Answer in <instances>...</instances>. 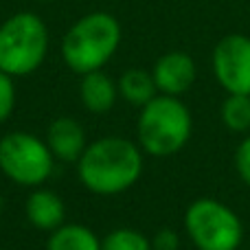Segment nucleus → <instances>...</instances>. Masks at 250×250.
I'll return each instance as SVG.
<instances>
[{"mask_svg":"<svg viewBox=\"0 0 250 250\" xmlns=\"http://www.w3.org/2000/svg\"><path fill=\"white\" fill-rule=\"evenodd\" d=\"M143 154L136 143L121 136H105L90 143L77 160V176L97 195H117L138 182Z\"/></svg>","mask_w":250,"mask_h":250,"instance_id":"nucleus-1","label":"nucleus"},{"mask_svg":"<svg viewBox=\"0 0 250 250\" xmlns=\"http://www.w3.org/2000/svg\"><path fill=\"white\" fill-rule=\"evenodd\" d=\"M121 44V24L112 13L92 11L79 18L62 40V60L73 73L101 70Z\"/></svg>","mask_w":250,"mask_h":250,"instance_id":"nucleus-2","label":"nucleus"},{"mask_svg":"<svg viewBox=\"0 0 250 250\" xmlns=\"http://www.w3.org/2000/svg\"><path fill=\"white\" fill-rule=\"evenodd\" d=\"M193 119L178 97L156 95L138 114V145L149 156H173L189 143Z\"/></svg>","mask_w":250,"mask_h":250,"instance_id":"nucleus-3","label":"nucleus"},{"mask_svg":"<svg viewBox=\"0 0 250 250\" xmlns=\"http://www.w3.org/2000/svg\"><path fill=\"white\" fill-rule=\"evenodd\" d=\"M48 29L42 18L20 11L0 24V70L11 77L35 73L46 60Z\"/></svg>","mask_w":250,"mask_h":250,"instance_id":"nucleus-4","label":"nucleus"},{"mask_svg":"<svg viewBox=\"0 0 250 250\" xmlns=\"http://www.w3.org/2000/svg\"><path fill=\"white\" fill-rule=\"evenodd\" d=\"M185 229L198 250H237L244 239L237 213L213 198H200L189 204Z\"/></svg>","mask_w":250,"mask_h":250,"instance_id":"nucleus-5","label":"nucleus"},{"mask_svg":"<svg viewBox=\"0 0 250 250\" xmlns=\"http://www.w3.org/2000/svg\"><path fill=\"white\" fill-rule=\"evenodd\" d=\"M46 141L29 132H11L0 138V171L20 187H40L53 173Z\"/></svg>","mask_w":250,"mask_h":250,"instance_id":"nucleus-6","label":"nucleus"},{"mask_svg":"<svg viewBox=\"0 0 250 250\" xmlns=\"http://www.w3.org/2000/svg\"><path fill=\"white\" fill-rule=\"evenodd\" d=\"M213 75L229 95H250V38L229 33L213 48Z\"/></svg>","mask_w":250,"mask_h":250,"instance_id":"nucleus-7","label":"nucleus"},{"mask_svg":"<svg viewBox=\"0 0 250 250\" xmlns=\"http://www.w3.org/2000/svg\"><path fill=\"white\" fill-rule=\"evenodd\" d=\"M151 77H154L160 95L180 97L193 86L195 77H198V68H195V62L189 53L169 51L156 60Z\"/></svg>","mask_w":250,"mask_h":250,"instance_id":"nucleus-8","label":"nucleus"},{"mask_svg":"<svg viewBox=\"0 0 250 250\" xmlns=\"http://www.w3.org/2000/svg\"><path fill=\"white\" fill-rule=\"evenodd\" d=\"M46 145L55 158L68 160V163H77V160L82 158L83 149L88 147L86 132H83L79 121H75V119H70V117H60L48 125Z\"/></svg>","mask_w":250,"mask_h":250,"instance_id":"nucleus-9","label":"nucleus"},{"mask_svg":"<svg viewBox=\"0 0 250 250\" xmlns=\"http://www.w3.org/2000/svg\"><path fill=\"white\" fill-rule=\"evenodd\" d=\"M24 211H26L29 222L35 229L48 230V233L60 229L66 217V207L62 202V198L55 191H48V189H35L26 198Z\"/></svg>","mask_w":250,"mask_h":250,"instance_id":"nucleus-10","label":"nucleus"},{"mask_svg":"<svg viewBox=\"0 0 250 250\" xmlns=\"http://www.w3.org/2000/svg\"><path fill=\"white\" fill-rule=\"evenodd\" d=\"M79 97H82V104L86 105V110H90L92 114H105L117 104L119 86L104 70H95V73L82 75Z\"/></svg>","mask_w":250,"mask_h":250,"instance_id":"nucleus-11","label":"nucleus"},{"mask_svg":"<svg viewBox=\"0 0 250 250\" xmlns=\"http://www.w3.org/2000/svg\"><path fill=\"white\" fill-rule=\"evenodd\" d=\"M46 250H101V239L88 226L62 224L51 233Z\"/></svg>","mask_w":250,"mask_h":250,"instance_id":"nucleus-12","label":"nucleus"},{"mask_svg":"<svg viewBox=\"0 0 250 250\" xmlns=\"http://www.w3.org/2000/svg\"><path fill=\"white\" fill-rule=\"evenodd\" d=\"M117 86H119V95H121L127 104L138 105V108H143L145 104H149V101L156 97V92H158L151 73L141 70V68L125 70Z\"/></svg>","mask_w":250,"mask_h":250,"instance_id":"nucleus-13","label":"nucleus"},{"mask_svg":"<svg viewBox=\"0 0 250 250\" xmlns=\"http://www.w3.org/2000/svg\"><path fill=\"white\" fill-rule=\"evenodd\" d=\"M222 123L230 132L250 129V95H229L222 104Z\"/></svg>","mask_w":250,"mask_h":250,"instance_id":"nucleus-14","label":"nucleus"},{"mask_svg":"<svg viewBox=\"0 0 250 250\" xmlns=\"http://www.w3.org/2000/svg\"><path fill=\"white\" fill-rule=\"evenodd\" d=\"M101 250H154L151 242L134 229H117L105 235L101 242Z\"/></svg>","mask_w":250,"mask_h":250,"instance_id":"nucleus-15","label":"nucleus"},{"mask_svg":"<svg viewBox=\"0 0 250 250\" xmlns=\"http://www.w3.org/2000/svg\"><path fill=\"white\" fill-rule=\"evenodd\" d=\"M13 108H16V86H13V77L0 70V123H4L11 117Z\"/></svg>","mask_w":250,"mask_h":250,"instance_id":"nucleus-16","label":"nucleus"},{"mask_svg":"<svg viewBox=\"0 0 250 250\" xmlns=\"http://www.w3.org/2000/svg\"><path fill=\"white\" fill-rule=\"evenodd\" d=\"M235 169H237L239 178L250 187V136L244 138L235 151Z\"/></svg>","mask_w":250,"mask_h":250,"instance_id":"nucleus-17","label":"nucleus"},{"mask_svg":"<svg viewBox=\"0 0 250 250\" xmlns=\"http://www.w3.org/2000/svg\"><path fill=\"white\" fill-rule=\"evenodd\" d=\"M180 246V239H178V233L171 229H163L156 233V237L151 239V248L154 250H178Z\"/></svg>","mask_w":250,"mask_h":250,"instance_id":"nucleus-18","label":"nucleus"},{"mask_svg":"<svg viewBox=\"0 0 250 250\" xmlns=\"http://www.w3.org/2000/svg\"><path fill=\"white\" fill-rule=\"evenodd\" d=\"M2 207H4V202H2V195H0V213H2Z\"/></svg>","mask_w":250,"mask_h":250,"instance_id":"nucleus-19","label":"nucleus"},{"mask_svg":"<svg viewBox=\"0 0 250 250\" xmlns=\"http://www.w3.org/2000/svg\"><path fill=\"white\" fill-rule=\"evenodd\" d=\"M38 2H55V0H38Z\"/></svg>","mask_w":250,"mask_h":250,"instance_id":"nucleus-20","label":"nucleus"},{"mask_svg":"<svg viewBox=\"0 0 250 250\" xmlns=\"http://www.w3.org/2000/svg\"><path fill=\"white\" fill-rule=\"evenodd\" d=\"M0 250H2V248H0Z\"/></svg>","mask_w":250,"mask_h":250,"instance_id":"nucleus-21","label":"nucleus"}]
</instances>
